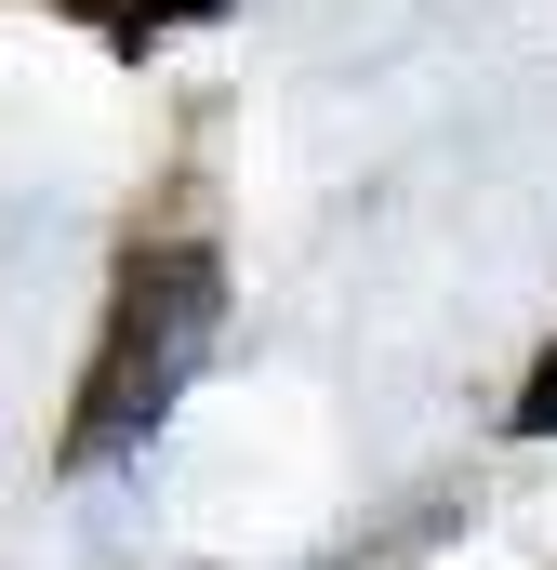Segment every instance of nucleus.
<instances>
[{
    "label": "nucleus",
    "mask_w": 557,
    "mask_h": 570,
    "mask_svg": "<svg viewBox=\"0 0 557 570\" xmlns=\"http://www.w3.org/2000/svg\"><path fill=\"white\" fill-rule=\"evenodd\" d=\"M213 253H159V266H134V292H120V332H107V372H94V399H80V464L94 451H120L134 425H159V399L199 372V345H213Z\"/></svg>",
    "instance_id": "nucleus-1"
},
{
    "label": "nucleus",
    "mask_w": 557,
    "mask_h": 570,
    "mask_svg": "<svg viewBox=\"0 0 557 570\" xmlns=\"http://www.w3.org/2000/svg\"><path fill=\"white\" fill-rule=\"evenodd\" d=\"M518 425H531V438H557V345H545V372L518 385Z\"/></svg>",
    "instance_id": "nucleus-2"
},
{
    "label": "nucleus",
    "mask_w": 557,
    "mask_h": 570,
    "mask_svg": "<svg viewBox=\"0 0 557 570\" xmlns=\"http://www.w3.org/2000/svg\"><path fill=\"white\" fill-rule=\"evenodd\" d=\"M159 13H226V0H134V27H159Z\"/></svg>",
    "instance_id": "nucleus-3"
}]
</instances>
